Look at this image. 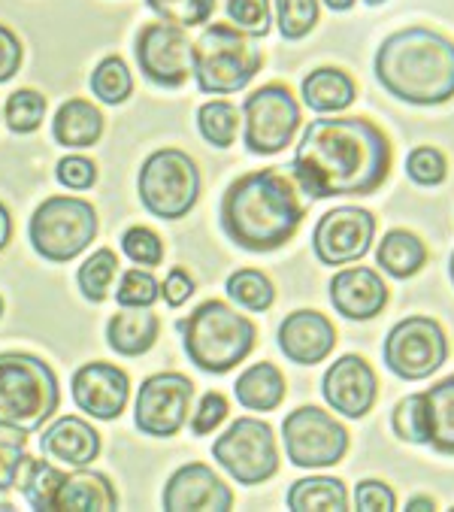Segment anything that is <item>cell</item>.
I'll use <instances>...</instances> for the list:
<instances>
[{
	"label": "cell",
	"instance_id": "44",
	"mask_svg": "<svg viewBox=\"0 0 454 512\" xmlns=\"http://www.w3.org/2000/svg\"><path fill=\"white\" fill-rule=\"evenodd\" d=\"M227 413H231V403H227V397H224L221 391H206V394L200 397L197 409L191 413V434H194V437H209V434H215V431L224 425Z\"/></svg>",
	"mask_w": 454,
	"mask_h": 512
},
{
	"label": "cell",
	"instance_id": "13",
	"mask_svg": "<svg viewBox=\"0 0 454 512\" xmlns=\"http://www.w3.org/2000/svg\"><path fill=\"white\" fill-rule=\"evenodd\" d=\"M194 400V382L185 373H155L143 379L134 400V425L140 434L167 440L176 437L188 425Z\"/></svg>",
	"mask_w": 454,
	"mask_h": 512
},
{
	"label": "cell",
	"instance_id": "20",
	"mask_svg": "<svg viewBox=\"0 0 454 512\" xmlns=\"http://www.w3.org/2000/svg\"><path fill=\"white\" fill-rule=\"evenodd\" d=\"M336 328L327 316L315 310H294L279 325V349L291 364L315 367L333 355Z\"/></svg>",
	"mask_w": 454,
	"mask_h": 512
},
{
	"label": "cell",
	"instance_id": "34",
	"mask_svg": "<svg viewBox=\"0 0 454 512\" xmlns=\"http://www.w3.org/2000/svg\"><path fill=\"white\" fill-rule=\"evenodd\" d=\"M91 94L109 107H119L134 94V73L125 58L106 55L94 70H91Z\"/></svg>",
	"mask_w": 454,
	"mask_h": 512
},
{
	"label": "cell",
	"instance_id": "26",
	"mask_svg": "<svg viewBox=\"0 0 454 512\" xmlns=\"http://www.w3.org/2000/svg\"><path fill=\"white\" fill-rule=\"evenodd\" d=\"M52 137L67 149H91L103 137V113L85 97H70L52 119Z\"/></svg>",
	"mask_w": 454,
	"mask_h": 512
},
{
	"label": "cell",
	"instance_id": "40",
	"mask_svg": "<svg viewBox=\"0 0 454 512\" xmlns=\"http://www.w3.org/2000/svg\"><path fill=\"white\" fill-rule=\"evenodd\" d=\"M146 7L170 25L179 28H200L212 22V0H146Z\"/></svg>",
	"mask_w": 454,
	"mask_h": 512
},
{
	"label": "cell",
	"instance_id": "37",
	"mask_svg": "<svg viewBox=\"0 0 454 512\" xmlns=\"http://www.w3.org/2000/svg\"><path fill=\"white\" fill-rule=\"evenodd\" d=\"M273 4H276V28L288 43L309 37L321 19L318 0H273Z\"/></svg>",
	"mask_w": 454,
	"mask_h": 512
},
{
	"label": "cell",
	"instance_id": "1",
	"mask_svg": "<svg viewBox=\"0 0 454 512\" xmlns=\"http://www.w3.org/2000/svg\"><path fill=\"white\" fill-rule=\"evenodd\" d=\"M288 170L312 200L367 197L391 173V140L370 119L321 116L303 128Z\"/></svg>",
	"mask_w": 454,
	"mask_h": 512
},
{
	"label": "cell",
	"instance_id": "47",
	"mask_svg": "<svg viewBox=\"0 0 454 512\" xmlns=\"http://www.w3.org/2000/svg\"><path fill=\"white\" fill-rule=\"evenodd\" d=\"M194 288L197 285H194V279H191V273L185 267H170V273L161 282V297H164V303L170 306V310H179L182 303H188Z\"/></svg>",
	"mask_w": 454,
	"mask_h": 512
},
{
	"label": "cell",
	"instance_id": "42",
	"mask_svg": "<svg viewBox=\"0 0 454 512\" xmlns=\"http://www.w3.org/2000/svg\"><path fill=\"white\" fill-rule=\"evenodd\" d=\"M406 176L421 188H436L448 179V158L436 146H415L406 155Z\"/></svg>",
	"mask_w": 454,
	"mask_h": 512
},
{
	"label": "cell",
	"instance_id": "43",
	"mask_svg": "<svg viewBox=\"0 0 454 512\" xmlns=\"http://www.w3.org/2000/svg\"><path fill=\"white\" fill-rule=\"evenodd\" d=\"M122 252L137 264V267H158L164 261V240L146 228V225H134L122 234Z\"/></svg>",
	"mask_w": 454,
	"mask_h": 512
},
{
	"label": "cell",
	"instance_id": "53",
	"mask_svg": "<svg viewBox=\"0 0 454 512\" xmlns=\"http://www.w3.org/2000/svg\"><path fill=\"white\" fill-rule=\"evenodd\" d=\"M448 276H451V282H454V252H451V261H448Z\"/></svg>",
	"mask_w": 454,
	"mask_h": 512
},
{
	"label": "cell",
	"instance_id": "52",
	"mask_svg": "<svg viewBox=\"0 0 454 512\" xmlns=\"http://www.w3.org/2000/svg\"><path fill=\"white\" fill-rule=\"evenodd\" d=\"M16 506L10 503V500H0V512H13Z\"/></svg>",
	"mask_w": 454,
	"mask_h": 512
},
{
	"label": "cell",
	"instance_id": "21",
	"mask_svg": "<svg viewBox=\"0 0 454 512\" xmlns=\"http://www.w3.org/2000/svg\"><path fill=\"white\" fill-rule=\"evenodd\" d=\"M40 449L61 467H88L100 455V434L79 416H61L43 431Z\"/></svg>",
	"mask_w": 454,
	"mask_h": 512
},
{
	"label": "cell",
	"instance_id": "5",
	"mask_svg": "<svg viewBox=\"0 0 454 512\" xmlns=\"http://www.w3.org/2000/svg\"><path fill=\"white\" fill-rule=\"evenodd\" d=\"M61 403L55 370L31 352H0V425L40 431Z\"/></svg>",
	"mask_w": 454,
	"mask_h": 512
},
{
	"label": "cell",
	"instance_id": "51",
	"mask_svg": "<svg viewBox=\"0 0 454 512\" xmlns=\"http://www.w3.org/2000/svg\"><path fill=\"white\" fill-rule=\"evenodd\" d=\"M324 4H327V10H333V13H349V10L358 4V0H324Z\"/></svg>",
	"mask_w": 454,
	"mask_h": 512
},
{
	"label": "cell",
	"instance_id": "54",
	"mask_svg": "<svg viewBox=\"0 0 454 512\" xmlns=\"http://www.w3.org/2000/svg\"><path fill=\"white\" fill-rule=\"evenodd\" d=\"M364 4H370V7H382V4H388V0H364Z\"/></svg>",
	"mask_w": 454,
	"mask_h": 512
},
{
	"label": "cell",
	"instance_id": "55",
	"mask_svg": "<svg viewBox=\"0 0 454 512\" xmlns=\"http://www.w3.org/2000/svg\"><path fill=\"white\" fill-rule=\"evenodd\" d=\"M0 316H4V297H0Z\"/></svg>",
	"mask_w": 454,
	"mask_h": 512
},
{
	"label": "cell",
	"instance_id": "8",
	"mask_svg": "<svg viewBox=\"0 0 454 512\" xmlns=\"http://www.w3.org/2000/svg\"><path fill=\"white\" fill-rule=\"evenodd\" d=\"M137 191L146 213L164 222H179L197 207L200 170L188 152L158 149L143 161L137 176Z\"/></svg>",
	"mask_w": 454,
	"mask_h": 512
},
{
	"label": "cell",
	"instance_id": "35",
	"mask_svg": "<svg viewBox=\"0 0 454 512\" xmlns=\"http://www.w3.org/2000/svg\"><path fill=\"white\" fill-rule=\"evenodd\" d=\"M116 273H119V255L112 249H97L91 252L79 273H76V282H79V291L85 300L91 303H103L109 294H112V282H116Z\"/></svg>",
	"mask_w": 454,
	"mask_h": 512
},
{
	"label": "cell",
	"instance_id": "19",
	"mask_svg": "<svg viewBox=\"0 0 454 512\" xmlns=\"http://www.w3.org/2000/svg\"><path fill=\"white\" fill-rule=\"evenodd\" d=\"M330 303L349 322H370L385 313L388 285L373 267H346L330 279Z\"/></svg>",
	"mask_w": 454,
	"mask_h": 512
},
{
	"label": "cell",
	"instance_id": "15",
	"mask_svg": "<svg viewBox=\"0 0 454 512\" xmlns=\"http://www.w3.org/2000/svg\"><path fill=\"white\" fill-rule=\"evenodd\" d=\"M376 216L364 207H336L324 213L312 231V252L327 267H346L373 249L376 240Z\"/></svg>",
	"mask_w": 454,
	"mask_h": 512
},
{
	"label": "cell",
	"instance_id": "4",
	"mask_svg": "<svg viewBox=\"0 0 454 512\" xmlns=\"http://www.w3.org/2000/svg\"><path fill=\"white\" fill-rule=\"evenodd\" d=\"M188 361L203 373H231L243 364L258 343V328L249 316H240L231 303L206 300L179 322Z\"/></svg>",
	"mask_w": 454,
	"mask_h": 512
},
{
	"label": "cell",
	"instance_id": "33",
	"mask_svg": "<svg viewBox=\"0 0 454 512\" xmlns=\"http://www.w3.org/2000/svg\"><path fill=\"white\" fill-rule=\"evenodd\" d=\"M224 291L237 306H243L249 313H267L276 303V285L270 282L267 273H261L255 267H240L237 273L227 276Z\"/></svg>",
	"mask_w": 454,
	"mask_h": 512
},
{
	"label": "cell",
	"instance_id": "28",
	"mask_svg": "<svg viewBox=\"0 0 454 512\" xmlns=\"http://www.w3.org/2000/svg\"><path fill=\"white\" fill-rule=\"evenodd\" d=\"M421 394L427 413V446L439 455L454 458V373Z\"/></svg>",
	"mask_w": 454,
	"mask_h": 512
},
{
	"label": "cell",
	"instance_id": "48",
	"mask_svg": "<svg viewBox=\"0 0 454 512\" xmlns=\"http://www.w3.org/2000/svg\"><path fill=\"white\" fill-rule=\"evenodd\" d=\"M22 55V40L7 25H0V82H10L19 73Z\"/></svg>",
	"mask_w": 454,
	"mask_h": 512
},
{
	"label": "cell",
	"instance_id": "22",
	"mask_svg": "<svg viewBox=\"0 0 454 512\" xmlns=\"http://www.w3.org/2000/svg\"><path fill=\"white\" fill-rule=\"evenodd\" d=\"M300 97L303 107L318 116H339L355 104L358 82L343 67H315L303 76Z\"/></svg>",
	"mask_w": 454,
	"mask_h": 512
},
{
	"label": "cell",
	"instance_id": "45",
	"mask_svg": "<svg viewBox=\"0 0 454 512\" xmlns=\"http://www.w3.org/2000/svg\"><path fill=\"white\" fill-rule=\"evenodd\" d=\"M55 179L70 191H88L97 182V164L85 155H64L55 167Z\"/></svg>",
	"mask_w": 454,
	"mask_h": 512
},
{
	"label": "cell",
	"instance_id": "10",
	"mask_svg": "<svg viewBox=\"0 0 454 512\" xmlns=\"http://www.w3.org/2000/svg\"><path fill=\"white\" fill-rule=\"evenodd\" d=\"M215 464L237 485H264L279 473V443L267 422L243 416L212 443Z\"/></svg>",
	"mask_w": 454,
	"mask_h": 512
},
{
	"label": "cell",
	"instance_id": "39",
	"mask_svg": "<svg viewBox=\"0 0 454 512\" xmlns=\"http://www.w3.org/2000/svg\"><path fill=\"white\" fill-rule=\"evenodd\" d=\"M391 428L403 443L412 446H427V413H424V394H406L397 400L391 413Z\"/></svg>",
	"mask_w": 454,
	"mask_h": 512
},
{
	"label": "cell",
	"instance_id": "17",
	"mask_svg": "<svg viewBox=\"0 0 454 512\" xmlns=\"http://www.w3.org/2000/svg\"><path fill=\"white\" fill-rule=\"evenodd\" d=\"M73 403L97 422H112L125 413L131 400V376L106 361L82 364L70 379Z\"/></svg>",
	"mask_w": 454,
	"mask_h": 512
},
{
	"label": "cell",
	"instance_id": "38",
	"mask_svg": "<svg viewBox=\"0 0 454 512\" xmlns=\"http://www.w3.org/2000/svg\"><path fill=\"white\" fill-rule=\"evenodd\" d=\"M161 300V282L149 267H131L122 273L116 288V303L131 306V310H152Z\"/></svg>",
	"mask_w": 454,
	"mask_h": 512
},
{
	"label": "cell",
	"instance_id": "49",
	"mask_svg": "<svg viewBox=\"0 0 454 512\" xmlns=\"http://www.w3.org/2000/svg\"><path fill=\"white\" fill-rule=\"evenodd\" d=\"M10 240H13V216L4 203H0V252L10 246Z\"/></svg>",
	"mask_w": 454,
	"mask_h": 512
},
{
	"label": "cell",
	"instance_id": "7",
	"mask_svg": "<svg viewBox=\"0 0 454 512\" xmlns=\"http://www.w3.org/2000/svg\"><path fill=\"white\" fill-rule=\"evenodd\" d=\"M97 210L82 197L55 194L43 200L28 222V237L43 261L67 264L82 255L97 237Z\"/></svg>",
	"mask_w": 454,
	"mask_h": 512
},
{
	"label": "cell",
	"instance_id": "3",
	"mask_svg": "<svg viewBox=\"0 0 454 512\" xmlns=\"http://www.w3.org/2000/svg\"><path fill=\"white\" fill-rule=\"evenodd\" d=\"M379 85L412 107H439L454 97V40L412 25L382 40L373 61Z\"/></svg>",
	"mask_w": 454,
	"mask_h": 512
},
{
	"label": "cell",
	"instance_id": "23",
	"mask_svg": "<svg viewBox=\"0 0 454 512\" xmlns=\"http://www.w3.org/2000/svg\"><path fill=\"white\" fill-rule=\"evenodd\" d=\"M109 512L119 509V491L100 470L73 467V473L64 476L58 491V512Z\"/></svg>",
	"mask_w": 454,
	"mask_h": 512
},
{
	"label": "cell",
	"instance_id": "16",
	"mask_svg": "<svg viewBox=\"0 0 454 512\" xmlns=\"http://www.w3.org/2000/svg\"><path fill=\"white\" fill-rule=\"evenodd\" d=\"M321 394L333 413L367 419L379 400V376L361 355H339L321 379Z\"/></svg>",
	"mask_w": 454,
	"mask_h": 512
},
{
	"label": "cell",
	"instance_id": "27",
	"mask_svg": "<svg viewBox=\"0 0 454 512\" xmlns=\"http://www.w3.org/2000/svg\"><path fill=\"white\" fill-rule=\"evenodd\" d=\"M430 252H427V243L406 231V228H394L382 237V243L376 246V264L394 276V279H412L424 270Z\"/></svg>",
	"mask_w": 454,
	"mask_h": 512
},
{
	"label": "cell",
	"instance_id": "36",
	"mask_svg": "<svg viewBox=\"0 0 454 512\" xmlns=\"http://www.w3.org/2000/svg\"><path fill=\"white\" fill-rule=\"evenodd\" d=\"M46 119V97L34 88H19L7 97L4 122L13 134H34Z\"/></svg>",
	"mask_w": 454,
	"mask_h": 512
},
{
	"label": "cell",
	"instance_id": "12",
	"mask_svg": "<svg viewBox=\"0 0 454 512\" xmlns=\"http://www.w3.org/2000/svg\"><path fill=\"white\" fill-rule=\"evenodd\" d=\"M448 352V334L430 316H406L388 331L382 346L385 367L406 382L433 376L448 361Z\"/></svg>",
	"mask_w": 454,
	"mask_h": 512
},
{
	"label": "cell",
	"instance_id": "25",
	"mask_svg": "<svg viewBox=\"0 0 454 512\" xmlns=\"http://www.w3.org/2000/svg\"><path fill=\"white\" fill-rule=\"evenodd\" d=\"M234 394L243 409H252V413H273V409H279L285 403L288 382L276 364L261 361L237 376Z\"/></svg>",
	"mask_w": 454,
	"mask_h": 512
},
{
	"label": "cell",
	"instance_id": "29",
	"mask_svg": "<svg viewBox=\"0 0 454 512\" xmlns=\"http://www.w3.org/2000/svg\"><path fill=\"white\" fill-rule=\"evenodd\" d=\"M285 503L291 512H346L349 488L336 476H306L288 488Z\"/></svg>",
	"mask_w": 454,
	"mask_h": 512
},
{
	"label": "cell",
	"instance_id": "24",
	"mask_svg": "<svg viewBox=\"0 0 454 512\" xmlns=\"http://www.w3.org/2000/svg\"><path fill=\"white\" fill-rule=\"evenodd\" d=\"M161 334V319L152 310H122L106 322V343L109 349L122 355V358H140L146 355Z\"/></svg>",
	"mask_w": 454,
	"mask_h": 512
},
{
	"label": "cell",
	"instance_id": "30",
	"mask_svg": "<svg viewBox=\"0 0 454 512\" xmlns=\"http://www.w3.org/2000/svg\"><path fill=\"white\" fill-rule=\"evenodd\" d=\"M64 470L55 467L49 458H25L22 470H19V482L16 488L22 491V497L28 500L31 509L40 512H58V491L64 482Z\"/></svg>",
	"mask_w": 454,
	"mask_h": 512
},
{
	"label": "cell",
	"instance_id": "9",
	"mask_svg": "<svg viewBox=\"0 0 454 512\" xmlns=\"http://www.w3.org/2000/svg\"><path fill=\"white\" fill-rule=\"evenodd\" d=\"M300 128V100L285 82H267L243 100V143L252 155L285 152Z\"/></svg>",
	"mask_w": 454,
	"mask_h": 512
},
{
	"label": "cell",
	"instance_id": "50",
	"mask_svg": "<svg viewBox=\"0 0 454 512\" xmlns=\"http://www.w3.org/2000/svg\"><path fill=\"white\" fill-rule=\"evenodd\" d=\"M406 509H409V512H433L436 503H433V497L418 494V497H409V500H406Z\"/></svg>",
	"mask_w": 454,
	"mask_h": 512
},
{
	"label": "cell",
	"instance_id": "41",
	"mask_svg": "<svg viewBox=\"0 0 454 512\" xmlns=\"http://www.w3.org/2000/svg\"><path fill=\"white\" fill-rule=\"evenodd\" d=\"M25 458H28V431L16 425H0V491L16 488Z\"/></svg>",
	"mask_w": 454,
	"mask_h": 512
},
{
	"label": "cell",
	"instance_id": "31",
	"mask_svg": "<svg viewBox=\"0 0 454 512\" xmlns=\"http://www.w3.org/2000/svg\"><path fill=\"white\" fill-rule=\"evenodd\" d=\"M212 22L231 25L252 40H264L273 28L270 0H212Z\"/></svg>",
	"mask_w": 454,
	"mask_h": 512
},
{
	"label": "cell",
	"instance_id": "18",
	"mask_svg": "<svg viewBox=\"0 0 454 512\" xmlns=\"http://www.w3.org/2000/svg\"><path fill=\"white\" fill-rule=\"evenodd\" d=\"M161 503L167 512H227L234 509V491L212 467L191 461L167 479Z\"/></svg>",
	"mask_w": 454,
	"mask_h": 512
},
{
	"label": "cell",
	"instance_id": "2",
	"mask_svg": "<svg viewBox=\"0 0 454 512\" xmlns=\"http://www.w3.org/2000/svg\"><path fill=\"white\" fill-rule=\"evenodd\" d=\"M221 231L234 246L267 255L291 243L306 219L300 188L282 167L243 173L227 185L218 207Z\"/></svg>",
	"mask_w": 454,
	"mask_h": 512
},
{
	"label": "cell",
	"instance_id": "14",
	"mask_svg": "<svg viewBox=\"0 0 454 512\" xmlns=\"http://www.w3.org/2000/svg\"><path fill=\"white\" fill-rule=\"evenodd\" d=\"M140 73L158 88H182L194 76V43L188 31L170 22L143 25L134 43Z\"/></svg>",
	"mask_w": 454,
	"mask_h": 512
},
{
	"label": "cell",
	"instance_id": "6",
	"mask_svg": "<svg viewBox=\"0 0 454 512\" xmlns=\"http://www.w3.org/2000/svg\"><path fill=\"white\" fill-rule=\"evenodd\" d=\"M264 67V52L252 37L212 22L194 40V82L203 94H237Z\"/></svg>",
	"mask_w": 454,
	"mask_h": 512
},
{
	"label": "cell",
	"instance_id": "32",
	"mask_svg": "<svg viewBox=\"0 0 454 512\" xmlns=\"http://www.w3.org/2000/svg\"><path fill=\"white\" fill-rule=\"evenodd\" d=\"M243 125V113L231 104V100H206L197 110V128L200 137L215 149H231L237 143Z\"/></svg>",
	"mask_w": 454,
	"mask_h": 512
},
{
	"label": "cell",
	"instance_id": "11",
	"mask_svg": "<svg viewBox=\"0 0 454 512\" xmlns=\"http://www.w3.org/2000/svg\"><path fill=\"white\" fill-rule=\"evenodd\" d=\"M285 455L300 470L336 467L349 455V431L321 406H297L282 422Z\"/></svg>",
	"mask_w": 454,
	"mask_h": 512
},
{
	"label": "cell",
	"instance_id": "46",
	"mask_svg": "<svg viewBox=\"0 0 454 512\" xmlns=\"http://www.w3.org/2000/svg\"><path fill=\"white\" fill-rule=\"evenodd\" d=\"M355 509H361V512H394L397 494L382 479H361L355 485Z\"/></svg>",
	"mask_w": 454,
	"mask_h": 512
}]
</instances>
